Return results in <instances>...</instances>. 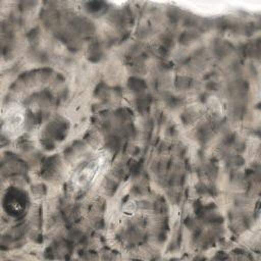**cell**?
<instances>
[{
  "instance_id": "cell-2",
  "label": "cell",
  "mask_w": 261,
  "mask_h": 261,
  "mask_svg": "<svg viewBox=\"0 0 261 261\" xmlns=\"http://www.w3.org/2000/svg\"><path fill=\"white\" fill-rule=\"evenodd\" d=\"M106 161L104 157L98 156L87 162L73 175V185L80 189H86L91 186L102 171Z\"/></svg>"
},
{
  "instance_id": "cell-1",
  "label": "cell",
  "mask_w": 261,
  "mask_h": 261,
  "mask_svg": "<svg viewBox=\"0 0 261 261\" xmlns=\"http://www.w3.org/2000/svg\"><path fill=\"white\" fill-rule=\"evenodd\" d=\"M24 124V109L16 104L8 105L2 115V132L7 138L17 137Z\"/></svg>"
}]
</instances>
